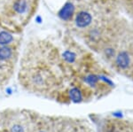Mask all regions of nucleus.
Returning <instances> with one entry per match:
<instances>
[{
  "label": "nucleus",
  "instance_id": "obj_4",
  "mask_svg": "<svg viewBox=\"0 0 133 132\" xmlns=\"http://www.w3.org/2000/svg\"><path fill=\"white\" fill-rule=\"evenodd\" d=\"M68 97L70 101L74 102V103H80L83 99V91L79 87L73 86L68 90Z\"/></svg>",
  "mask_w": 133,
  "mask_h": 132
},
{
  "label": "nucleus",
  "instance_id": "obj_8",
  "mask_svg": "<svg viewBox=\"0 0 133 132\" xmlns=\"http://www.w3.org/2000/svg\"><path fill=\"white\" fill-rule=\"evenodd\" d=\"M106 55L108 57V58H111V57H113V55L115 54V51L113 50V49L111 48H108V49H106Z\"/></svg>",
  "mask_w": 133,
  "mask_h": 132
},
{
  "label": "nucleus",
  "instance_id": "obj_1",
  "mask_svg": "<svg viewBox=\"0 0 133 132\" xmlns=\"http://www.w3.org/2000/svg\"><path fill=\"white\" fill-rule=\"evenodd\" d=\"M35 112L6 109L0 112V132H31Z\"/></svg>",
  "mask_w": 133,
  "mask_h": 132
},
{
  "label": "nucleus",
  "instance_id": "obj_3",
  "mask_svg": "<svg viewBox=\"0 0 133 132\" xmlns=\"http://www.w3.org/2000/svg\"><path fill=\"white\" fill-rule=\"evenodd\" d=\"M76 25L80 29H83L89 26L92 21V17L90 12L86 11H81V12H77L76 16Z\"/></svg>",
  "mask_w": 133,
  "mask_h": 132
},
{
  "label": "nucleus",
  "instance_id": "obj_6",
  "mask_svg": "<svg viewBox=\"0 0 133 132\" xmlns=\"http://www.w3.org/2000/svg\"><path fill=\"white\" fill-rule=\"evenodd\" d=\"M64 60L68 63H74L76 59V54L72 51H65L62 54Z\"/></svg>",
  "mask_w": 133,
  "mask_h": 132
},
{
  "label": "nucleus",
  "instance_id": "obj_2",
  "mask_svg": "<svg viewBox=\"0 0 133 132\" xmlns=\"http://www.w3.org/2000/svg\"><path fill=\"white\" fill-rule=\"evenodd\" d=\"M75 13V5L71 2L66 3L58 12V16L64 21H69Z\"/></svg>",
  "mask_w": 133,
  "mask_h": 132
},
{
  "label": "nucleus",
  "instance_id": "obj_5",
  "mask_svg": "<svg viewBox=\"0 0 133 132\" xmlns=\"http://www.w3.org/2000/svg\"><path fill=\"white\" fill-rule=\"evenodd\" d=\"M116 66L121 69H126L130 66V56L128 52L123 51L121 52L117 55L116 59H115Z\"/></svg>",
  "mask_w": 133,
  "mask_h": 132
},
{
  "label": "nucleus",
  "instance_id": "obj_9",
  "mask_svg": "<svg viewBox=\"0 0 133 132\" xmlns=\"http://www.w3.org/2000/svg\"><path fill=\"white\" fill-rule=\"evenodd\" d=\"M36 20L37 21L38 23L42 22V19H41V17H40V16H37V17H36Z\"/></svg>",
  "mask_w": 133,
  "mask_h": 132
},
{
  "label": "nucleus",
  "instance_id": "obj_7",
  "mask_svg": "<svg viewBox=\"0 0 133 132\" xmlns=\"http://www.w3.org/2000/svg\"><path fill=\"white\" fill-rule=\"evenodd\" d=\"M98 80H99L98 75L94 74H88V75L85 76V78H84V82H86L87 84H89L90 86H95V85L98 84Z\"/></svg>",
  "mask_w": 133,
  "mask_h": 132
}]
</instances>
